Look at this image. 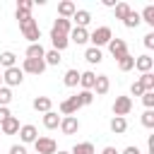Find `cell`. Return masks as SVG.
Wrapping results in <instances>:
<instances>
[{
    "label": "cell",
    "instance_id": "obj_1",
    "mask_svg": "<svg viewBox=\"0 0 154 154\" xmlns=\"http://www.w3.org/2000/svg\"><path fill=\"white\" fill-rule=\"evenodd\" d=\"M113 38V31L111 26H96L91 34H89V41L94 48H101V46H108V41Z\"/></svg>",
    "mask_w": 154,
    "mask_h": 154
},
{
    "label": "cell",
    "instance_id": "obj_2",
    "mask_svg": "<svg viewBox=\"0 0 154 154\" xmlns=\"http://www.w3.org/2000/svg\"><path fill=\"white\" fill-rule=\"evenodd\" d=\"M2 82H5V87H17V84H22L24 82V72H22V67H7L5 72H2Z\"/></svg>",
    "mask_w": 154,
    "mask_h": 154
},
{
    "label": "cell",
    "instance_id": "obj_3",
    "mask_svg": "<svg viewBox=\"0 0 154 154\" xmlns=\"http://www.w3.org/2000/svg\"><path fill=\"white\" fill-rule=\"evenodd\" d=\"M130 111H132V99L130 96H116V101H113V116L125 118Z\"/></svg>",
    "mask_w": 154,
    "mask_h": 154
},
{
    "label": "cell",
    "instance_id": "obj_4",
    "mask_svg": "<svg viewBox=\"0 0 154 154\" xmlns=\"http://www.w3.org/2000/svg\"><path fill=\"white\" fill-rule=\"evenodd\" d=\"M34 149H36V154H55L58 152V144H55L53 137H36Z\"/></svg>",
    "mask_w": 154,
    "mask_h": 154
},
{
    "label": "cell",
    "instance_id": "obj_5",
    "mask_svg": "<svg viewBox=\"0 0 154 154\" xmlns=\"http://www.w3.org/2000/svg\"><path fill=\"white\" fill-rule=\"evenodd\" d=\"M79 108H82V103H79V96H77V94L60 101V113H63V116H75Z\"/></svg>",
    "mask_w": 154,
    "mask_h": 154
},
{
    "label": "cell",
    "instance_id": "obj_6",
    "mask_svg": "<svg viewBox=\"0 0 154 154\" xmlns=\"http://www.w3.org/2000/svg\"><path fill=\"white\" fill-rule=\"evenodd\" d=\"M58 128L63 130V135H75L79 130V120H77V116H63Z\"/></svg>",
    "mask_w": 154,
    "mask_h": 154
},
{
    "label": "cell",
    "instance_id": "obj_7",
    "mask_svg": "<svg viewBox=\"0 0 154 154\" xmlns=\"http://www.w3.org/2000/svg\"><path fill=\"white\" fill-rule=\"evenodd\" d=\"M108 51H111V55H113L116 60H120V58L128 53V43H125L123 38H118V36H116V38H111V41H108Z\"/></svg>",
    "mask_w": 154,
    "mask_h": 154
},
{
    "label": "cell",
    "instance_id": "obj_8",
    "mask_svg": "<svg viewBox=\"0 0 154 154\" xmlns=\"http://www.w3.org/2000/svg\"><path fill=\"white\" fill-rule=\"evenodd\" d=\"M19 128H22V125H19V118H17V116H10V118H5V120L0 123V132H2V135H17Z\"/></svg>",
    "mask_w": 154,
    "mask_h": 154
},
{
    "label": "cell",
    "instance_id": "obj_9",
    "mask_svg": "<svg viewBox=\"0 0 154 154\" xmlns=\"http://www.w3.org/2000/svg\"><path fill=\"white\" fill-rule=\"evenodd\" d=\"M36 137H38L36 125H22V128H19V140H22V144H34Z\"/></svg>",
    "mask_w": 154,
    "mask_h": 154
},
{
    "label": "cell",
    "instance_id": "obj_10",
    "mask_svg": "<svg viewBox=\"0 0 154 154\" xmlns=\"http://www.w3.org/2000/svg\"><path fill=\"white\" fill-rule=\"evenodd\" d=\"M43 70H46V63H43V60H29V58H24V63H22V72L41 75Z\"/></svg>",
    "mask_w": 154,
    "mask_h": 154
},
{
    "label": "cell",
    "instance_id": "obj_11",
    "mask_svg": "<svg viewBox=\"0 0 154 154\" xmlns=\"http://www.w3.org/2000/svg\"><path fill=\"white\" fill-rule=\"evenodd\" d=\"M70 22H75V26L87 29V24L91 22V12H89V10H75V14L70 17Z\"/></svg>",
    "mask_w": 154,
    "mask_h": 154
},
{
    "label": "cell",
    "instance_id": "obj_12",
    "mask_svg": "<svg viewBox=\"0 0 154 154\" xmlns=\"http://www.w3.org/2000/svg\"><path fill=\"white\" fill-rule=\"evenodd\" d=\"M108 89H111L108 75H96V82H94V89L91 91H96V96H103V94H108Z\"/></svg>",
    "mask_w": 154,
    "mask_h": 154
},
{
    "label": "cell",
    "instance_id": "obj_13",
    "mask_svg": "<svg viewBox=\"0 0 154 154\" xmlns=\"http://www.w3.org/2000/svg\"><path fill=\"white\" fill-rule=\"evenodd\" d=\"M67 38H70L72 43L82 46V43H87V41H89V31H87V29H82V26H75V29L67 34Z\"/></svg>",
    "mask_w": 154,
    "mask_h": 154
},
{
    "label": "cell",
    "instance_id": "obj_14",
    "mask_svg": "<svg viewBox=\"0 0 154 154\" xmlns=\"http://www.w3.org/2000/svg\"><path fill=\"white\" fill-rule=\"evenodd\" d=\"M51 43H53V51H65L67 46H70V38L65 36V34H58V31H51Z\"/></svg>",
    "mask_w": 154,
    "mask_h": 154
},
{
    "label": "cell",
    "instance_id": "obj_15",
    "mask_svg": "<svg viewBox=\"0 0 154 154\" xmlns=\"http://www.w3.org/2000/svg\"><path fill=\"white\" fill-rule=\"evenodd\" d=\"M135 67H137L142 75H144V72H152V67H154V58L147 55V53H144V55H137V58H135Z\"/></svg>",
    "mask_w": 154,
    "mask_h": 154
},
{
    "label": "cell",
    "instance_id": "obj_16",
    "mask_svg": "<svg viewBox=\"0 0 154 154\" xmlns=\"http://www.w3.org/2000/svg\"><path fill=\"white\" fill-rule=\"evenodd\" d=\"M75 10H77V5H75L72 0H63V2H58V17H63V19H70V17L75 14Z\"/></svg>",
    "mask_w": 154,
    "mask_h": 154
},
{
    "label": "cell",
    "instance_id": "obj_17",
    "mask_svg": "<svg viewBox=\"0 0 154 154\" xmlns=\"http://www.w3.org/2000/svg\"><path fill=\"white\" fill-rule=\"evenodd\" d=\"M43 55H46V48L41 46V41L38 43H29V48H26V58L29 60H43Z\"/></svg>",
    "mask_w": 154,
    "mask_h": 154
},
{
    "label": "cell",
    "instance_id": "obj_18",
    "mask_svg": "<svg viewBox=\"0 0 154 154\" xmlns=\"http://www.w3.org/2000/svg\"><path fill=\"white\" fill-rule=\"evenodd\" d=\"M84 60H87L89 65H99V63L103 60V53H101V48H94V46H89V48L84 51Z\"/></svg>",
    "mask_w": 154,
    "mask_h": 154
},
{
    "label": "cell",
    "instance_id": "obj_19",
    "mask_svg": "<svg viewBox=\"0 0 154 154\" xmlns=\"http://www.w3.org/2000/svg\"><path fill=\"white\" fill-rule=\"evenodd\" d=\"M19 31H22V36H24L29 43H38V38H41V29H38V24L26 26V29H19Z\"/></svg>",
    "mask_w": 154,
    "mask_h": 154
},
{
    "label": "cell",
    "instance_id": "obj_20",
    "mask_svg": "<svg viewBox=\"0 0 154 154\" xmlns=\"http://www.w3.org/2000/svg\"><path fill=\"white\" fill-rule=\"evenodd\" d=\"M108 128H111V132H113V135H123V132L128 130V120H125V118L113 116V118H111V123H108Z\"/></svg>",
    "mask_w": 154,
    "mask_h": 154
},
{
    "label": "cell",
    "instance_id": "obj_21",
    "mask_svg": "<svg viewBox=\"0 0 154 154\" xmlns=\"http://www.w3.org/2000/svg\"><path fill=\"white\" fill-rule=\"evenodd\" d=\"M51 31H58V34H65V36H67V34L72 31V22H70V19L58 17V19L53 22V29H51Z\"/></svg>",
    "mask_w": 154,
    "mask_h": 154
},
{
    "label": "cell",
    "instance_id": "obj_22",
    "mask_svg": "<svg viewBox=\"0 0 154 154\" xmlns=\"http://www.w3.org/2000/svg\"><path fill=\"white\" fill-rule=\"evenodd\" d=\"M94 82H96V75H94L91 70H87V72H79V84H82V89L91 91V89H94Z\"/></svg>",
    "mask_w": 154,
    "mask_h": 154
},
{
    "label": "cell",
    "instance_id": "obj_23",
    "mask_svg": "<svg viewBox=\"0 0 154 154\" xmlns=\"http://www.w3.org/2000/svg\"><path fill=\"white\" fill-rule=\"evenodd\" d=\"M31 106H34V111H41V113H48V111L53 108V101H51L48 96H36Z\"/></svg>",
    "mask_w": 154,
    "mask_h": 154
},
{
    "label": "cell",
    "instance_id": "obj_24",
    "mask_svg": "<svg viewBox=\"0 0 154 154\" xmlns=\"http://www.w3.org/2000/svg\"><path fill=\"white\" fill-rule=\"evenodd\" d=\"M63 84H65V87H77V84H79V70L70 67V70L63 75Z\"/></svg>",
    "mask_w": 154,
    "mask_h": 154
},
{
    "label": "cell",
    "instance_id": "obj_25",
    "mask_svg": "<svg viewBox=\"0 0 154 154\" xmlns=\"http://www.w3.org/2000/svg\"><path fill=\"white\" fill-rule=\"evenodd\" d=\"M60 125V116L55 113V111H48V113H43V128H48V130H55Z\"/></svg>",
    "mask_w": 154,
    "mask_h": 154
},
{
    "label": "cell",
    "instance_id": "obj_26",
    "mask_svg": "<svg viewBox=\"0 0 154 154\" xmlns=\"http://www.w3.org/2000/svg\"><path fill=\"white\" fill-rule=\"evenodd\" d=\"M14 17H17V22H19V29H26V26H34V24H36V19L31 17V12H19V10H17Z\"/></svg>",
    "mask_w": 154,
    "mask_h": 154
},
{
    "label": "cell",
    "instance_id": "obj_27",
    "mask_svg": "<svg viewBox=\"0 0 154 154\" xmlns=\"http://www.w3.org/2000/svg\"><path fill=\"white\" fill-rule=\"evenodd\" d=\"M135 67V55H130V53H125L120 60H118V70L120 72H130Z\"/></svg>",
    "mask_w": 154,
    "mask_h": 154
},
{
    "label": "cell",
    "instance_id": "obj_28",
    "mask_svg": "<svg viewBox=\"0 0 154 154\" xmlns=\"http://www.w3.org/2000/svg\"><path fill=\"white\" fill-rule=\"evenodd\" d=\"M137 82L142 84L144 91H154V72H144V75H140Z\"/></svg>",
    "mask_w": 154,
    "mask_h": 154
},
{
    "label": "cell",
    "instance_id": "obj_29",
    "mask_svg": "<svg viewBox=\"0 0 154 154\" xmlns=\"http://www.w3.org/2000/svg\"><path fill=\"white\" fill-rule=\"evenodd\" d=\"M0 65L7 70V67H14L17 65V55L12 53V51H5V53H0Z\"/></svg>",
    "mask_w": 154,
    "mask_h": 154
},
{
    "label": "cell",
    "instance_id": "obj_30",
    "mask_svg": "<svg viewBox=\"0 0 154 154\" xmlns=\"http://www.w3.org/2000/svg\"><path fill=\"white\" fill-rule=\"evenodd\" d=\"M70 154H94V144L91 142H77Z\"/></svg>",
    "mask_w": 154,
    "mask_h": 154
},
{
    "label": "cell",
    "instance_id": "obj_31",
    "mask_svg": "<svg viewBox=\"0 0 154 154\" xmlns=\"http://www.w3.org/2000/svg\"><path fill=\"white\" fill-rule=\"evenodd\" d=\"M130 5L128 2H116V7H113V12H116V19H125L128 14H130Z\"/></svg>",
    "mask_w": 154,
    "mask_h": 154
},
{
    "label": "cell",
    "instance_id": "obj_32",
    "mask_svg": "<svg viewBox=\"0 0 154 154\" xmlns=\"http://www.w3.org/2000/svg\"><path fill=\"white\" fill-rule=\"evenodd\" d=\"M140 22H144V24L154 26V5H147V7L142 10V14H140Z\"/></svg>",
    "mask_w": 154,
    "mask_h": 154
},
{
    "label": "cell",
    "instance_id": "obj_33",
    "mask_svg": "<svg viewBox=\"0 0 154 154\" xmlns=\"http://www.w3.org/2000/svg\"><path fill=\"white\" fill-rule=\"evenodd\" d=\"M123 24L128 26V29H137L140 26V12H135V10H130V14L123 19Z\"/></svg>",
    "mask_w": 154,
    "mask_h": 154
},
{
    "label": "cell",
    "instance_id": "obj_34",
    "mask_svg": "<svg viewBox=\"0 0 154 154\" xmlns=\"http://www.w3.org/2000/svg\"><path fill=\"white\" fill-rule=\"evenodd\" d=\"M60 60H63V58H60V53H58V51H53V48H51V51H46V55H43L46 67H48V65H60Z\"/></svg>",
    "mask_w": 154,
    "mask_h": 154
},
{
    "label": "cell",
    "instance_id": "obj_35",
    "mask_svg": "<svg viewBox=\"0 0 154 154\" xmlns=\"http://www.w3.org/2000/svg\"><path fill=\"white\" fill-rule=\"evenodd\" d=\"M140 120H142V125H144L147 130H152V128H154V108H147Z\"/></svg>",
    "mask_w": 154,
    "mask_h": 154
},
{
    "label": "cell",
    "instance_id": "obj_36",
    "mask_svg": "<svg viewBox=\"0 0 154 154\" xmlns=\"http://www.w3.org/2000/svg\"><path fill=\"white\" fill-rule=\"evenodd\" d=\"M10 101H12V91H10V87L2 84V87H0V106H7Z\"/></svg>",
    "mask_w": 154,
    "mask_h": 154
},
{
    "label": "cell",
    "instance_id": "obj_37",
    "mask_svg": "<svg viewBox=\"0 0 154 154\" xmlns=\"http://www.w3.org/2000/svg\"><path fill=\"white\" fill-rule=\"evenodd\" d=\"M77 96H79V103H82V106H89V103L94 101V91H87V89H82Z\"/></svg>",
    "mask_w": 154,
    "mask_h": 154
},
{
    "label": "cell",
    "instance_id": "obj_38",
    "mask_svg": "<svg viewBox=\"0 0 154 154\" xmlns=\"http://www.w3.org/2000/svg\"><path fill=\"white\" fill-rule=\"evenodd\" d=\"M31 7H34V0H19L17 2V10L19 12H31Z\"/></svg>",
    "mask_w": 154,
    "mask_h": 154
},
{
    "label": "cell",
    "instance_id": "obj_39",
    "mask_svg": "<svg viewBox=\"0 0 154 154\" xmlns=\"http://www.w3.org/2000/svg\"><path fill=\"white\" fill-rule=\"evenodd\" d=\"M142 103H144L147 108H154V91H144V94H142Z\"/></svg>",
    "mask_w": 154,
    "mask_h": 154
},
{
    "label": "cell",
    "instance_id": "obj_40",
    "mask_svg": "<svg viewBox=\"0 0 154 154\" xmlns=\"http://www.w3.org/2000/svg\"><path fill=\"white\" fill-rule=\"evenodd\" d=\"M130 94H132V96H142V94H144V89H142V84H140L137 79L130 84Z\"/></svg>",
    "mask_w": 154,
    "mask_h": 154
},
{
    "label": "cell",
    "instance_id": "obj_41",
    "mask_svg": "<svg viewBox=\"0 0 154 154\" xmlns=\"http://www.w3.org/2000/svg\"><path fill=\"white\" fill-rule=\"evenodd\" d=\"M144 48H154V31L144 34Z\"/></svg>",
    "mask_w": 154,
    "mask_h": 154
},
{
    "label": "cell",
    "instance_id": "obj_42",
    "mask_svg": "<svg viewBox=\"0 0 154 154\" xmlns=\"http://www.w3.org/2000/svg\"><path fill=\"white\" fill-rule=\"evenodd\" d=\"M10 154H26V147L24 144H12L10 147Z\"/></svg>",
    "mask_w": 154,
    "mask_h": 154
},
{
    "label": "cell",
    "instance_id": "obj_43",
    "mask_svg": "<svg viewBox=\"0 0 154 154\" xmlns=\"http://www.w3.org/2000/svg\"><path fill=\"white\" fill-rule=\"evenodd\" d=\"M10 116H12V113H10V108H7V106H0V123H2L5 118H10Z\"/></svg>",
    "mask_w": 154,
    "mask_h": 154
},
{
    "label": "cell",
    "instance_id": "obj_44",
    "mask_svg": "<svg viewBox=\"0 0 154 154\" xmlns=\"http://www.w3.org/2000/svg\"><path fill=\"white\" fill-rule=\"evenodd\" d=\"M123 154H142V152H140L137 147H132V144H130V147H125V149H123Z\"/></svg>",
    "mask_w": 154,
    "mask_h": 154
},
{
    "label": "cell",
    "instance_id": "obj_45",
    "mask_svg": "<svg viewBox=\"0 0 154 154\" xmlns=\"http://www.w3.org/2000/svg\"><path fill=\"white\" fill-rule=\"evenodd\" d=\"M147 147H149V154H154V135H149V140H147Z\"/></svg>",
    "mask_w": 154,
    "mask_h": 154
},
{
    "label": "cell",
    "instance_id": "obj_46",
    "mask_svg": "<svg viewBox=\"0 0 154 154\" xmlns=\"http://www.w3.org/2000/svg\"><path fill=\"white\" fill-rule=\"evenodd\" d=\"M101 154H118V152H116V147H103Z\"/></svg>",
    "mask_w": 154,
    "mask_h": 154
},
{
    "label": "cell",
    "instance_id": "obj_47",
    "mask_svg": "<svg viewBox=\"0 0 154 154\" xmlns=\"http://www.w3.org/2000/svg\"><path fill=\"white\" fill-rule=\"evenodd\" d=\"M103 2V7H116V0H101Z\"/></svg>",
    "mask_w": 154,
    "mask_h": 154
},
{
    "label": "cell",
    "instance_id": "obj_48",
    "mask_svg": "<svg viewBox=\"0 0 154 154\" xmlns=\"http://www.w3.org/2000/svg\"><path fill=\"white\" fill-rule=\"evenodd\" d=\"M55 154H70V152H60V149H58V152H55Z\"/></svg>",
    "mask_w": 154,
    "mask_h": 154
},
{
    "label": "cell",
    "instance_id": "obj_49",
    "mask_svg": "<svg viewBox=\"0 0 154 154\" xmlns=\"http://www.w3.org/2000/svg\"><path fill=\"white\" fill-rule=\"evenodd\" d=\"M0 87H2V77H0Z\"/></svg>",
    "mask_w": 154,
    "mask_h": 154
}]
</instances>
